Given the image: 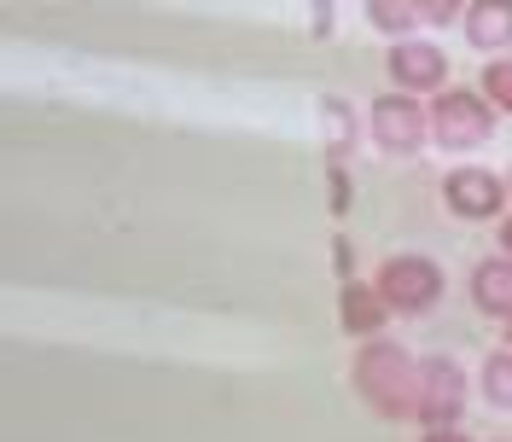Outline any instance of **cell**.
<instances>
[{"mask_svg":"<svg viewBox=\"0 0 512 442\" xmlns=\"http://www.w3.org/2000/svg\"><path fill=\"white\" fill-rule=\"evenodd\" d=\"M367 134L384 158H414L419 146L431 140V99H414L402 88H384L367 105Z\"/></svg>","mask_w":512,"mask_h":442,"instance_id":"277c9868","label":"cell"},{"mask_svg":"<svg viewBox=\"0 0 512 442\" xmlns=\"http://www.w3.org/2000/svg\"><path fill=\"white\" fill-rule=\"evenodd\" d=\"M501 256H512V216H501Z\"/></svg>","mask_w":512,"mask_h":442,"instance_id":"e0dca14e","label":"cell"},{"mask_svg":"<svg viewBox=\"0 0 512 442\" xmlns=\"http://www.w3.org/2000/svg\"><path fill=\"white\" fill-rule=\"evenodd\" d=\"M460 413H466V373H460V361H448V355H419L414 425L419 431H448V425H460Z\"/></svg>","mask_w":512,"mask_h":442,"instance_id":"5b68a950","label":"cell"},{"mask_svg":"<svg viewBox=\"0 0 512 442\" xmlns=\"http://www.w3.org/2000/svg\"><path fill=\"white\" fill-rule=\"evenodd\" d=\"M384 76H390V88H402V94H414V99H437L443 88H454V82H448V53L437 41H419V35L390 41Z\"/></svg>","mask_w":512,"mask_h":442,"instance_id":"8992f818","label":"cell"},{"mask_svg":"<svg viewBox=\"0 0 512 442\" xmlns=\"http://www.w3.org/2000/svg\"><path fill=\"white\" fill-rule=\"evenodd\" d=\"M373 285H379V297L396 309V315H431L437 303H443V268H437V256L425 251H396L379 262V274H373Z\"/></svg>","mask_w":512,"mask_h":442,"instance_id":"7a4b0ae2","label":"cell"},{"mask_svg":"<svg viewBox=\"0 0 512 442\" xmlns=\"http://www.w3.org/2000/svg\"><path fill=\"white\" fill-rule=\"evenodd\" d=\"M350 384H355V396L379 419H390V425H408L419 408V361L396 338H367L355 349Z\"/></svg>","mask_w":512,"mask_h":442,"instance_id":"6da1fadb","label":"cell"},{"mask_svg":"<svg viewBox=\"0 0 512 442\" xmlns=\"http://www.w3.org/2000/svg\"><path fill=\"white\" fill-rule=\"evenodd\" d=\"M507 198H512V187L495 169H483V163H460V169L443 175V204L460 221H501Z\"/></svg>","mask_w":512,"mask_h":442,"instance_id":"52a82bcc","label":"cell"},{"mask_svg":"<svg viewBox=\"0 0 512 442\" xmlns=\"http://www.w3.org/2000/svg\"><path fill=\"white\" fill-rule=\"evenodd\" d=\"M478 88H483V99H489V105H495L501 117H512V53H501V59L483 64Z\"/></svg>","mask_w":512,"mask_h":442,"instance_id":"4fadbf2b","label":"cell"},{"mask_svg":"<svg viewBox=\"0 0 512 442\" xmlns=\"http://www.w3.org/2000/svg\"><path fill=\"white\" fill-rule=\"evenodd\" d=\"M460 30H466V41H472L478 53H489V59L512 53V0H472Z\"/></svg>","mask_w":512,"mask_h":442,"instance_id":"30bf717a","label":"cell"},{"mask_svg":"<svg viewBox=\"0 0 512 442\" xmlns=\"http://www.w3.org/2000/svg\"><path fill=\"white\" fill-rule=\"evenodd\" d=\"M414 6L431 30H454V24H466V6L472 0H414Z\"/></svg>","mask_w":512,"mask_h":442,"instance_id":"5bb4252c","label":"cell"},{"mask_svg":"<svg viewBox=\"0 0 512 442\" xmlns=\"http://www.w3.org/2000/svg\"><path fill=\"white\" fill-rule=\"evenodd\" d=\"M507 349H512V320H507Z\"/></svg>","mask_w":512,"mask_h":442,"instance_id":"ac0fdd59","label":"cell"},{"mask_svg":"<svg viewBox=\"0 0 512 442\" xmlns=\"http://www.w3.org/2000/svg\"><path fill=\"white\" fill-rule=\"evenodd\" d=\"M419 442H472V437H466L460 425H448V431H425V437H419Z\"/></svg>","mask_w":512,"mask_h":442,"instance_id":"9a60e30c","label":"cell"},{"mask_svg":"<svg viewBox=\"0 0 512 442\" xmlns=\"http://www.w3.org/2000/svg\"><path fill=\"white\" fill-rule=\"evenodd\" d=\"M367 24H373L384 41H408L425 18H419L414 0H367Z\"/></svg>","mask_w":512,"mask_h":442,"instance_id":"8fae6325","label":"cell"},{"mask_svg":"<svg viewBox=\"0 0 512 442\" xmlns=\"http://www.w3.org/2000/svg\"><path fill=\"white\" fill-rule=\"evenodd\" d=\"M396 320V309L379 297V285L373 280H344L338 285V326L350 332V338H384V326Z\"/></svg>","mask_w":512,"mask_h":442,"instance_id":"ba28073f","label":"cell"},{"mask_svg":"<svg viewBox=\"0 0 512 442\" xmlns=\"http://www.w3.org/2000/svg\"><path fill=\"white\" fill-rule=\"evenodd\" d=\"M332 251H338V274H344V280H355V268H350V239H338Z\"/></svg>","mask_w":512,"mask_h":442,"instance_id":"2e32d148","label":"cell"},{"mask_svg":"<svg viewBox=\"0 0 512 442\" xmlns=\"http://www.w3.org/2000/svg\"><path fill=\"white\" fill-rule=\"evenodd\" d=\"M466 297L472 309L489 320H512V256H483L466 274Z\"/></svg>","mask_w":512,"mask_h":442,"instance_id":"9c48e42d","label":"cell"},{"mask_svg":"<svg viewBox=\"0 0 512 442\" xmlns=\"http://www.w3.org/2000/svg\"><path fill=\"white\" fill-rule=\"evenodd\" d=\"M478 379H483V402L495 413H512V349H489Z\"/></svg>","mask_w":512,"mask_h":442,"instance_id":"7c38bea8","label":"cell"},{"mask_svg":"<svg viewBox=\"0 0 512 442\" xmlns=\"http://www.w3.org/2000/svg\"><path fill=\"white\" fill-rule=\"evenodd\" d=\"M507 187H512V169H507Z\"/></svg>","mask_w":512,"mask_h":442,"instance_id":"d6986e66","label":"cell"},{"mask_svg":"<svg viewBox=\"0 0 512 442\" xmlns=\"http://www.w3.org/2000/svg\"><path fill=\"white\" fill-rule=\"evenodd\" d=\"M495 105L483 99V88H443V94L431 99V140L443 146V152H478L495 140Z\"/></svg>","mask_w":512,"mask_h":442,"instance_id":"3957f363","label":"cell"}]
</instances>
